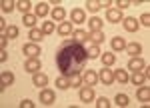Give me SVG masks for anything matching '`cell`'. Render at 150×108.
Here are the masks:
<instances>
[{
	"mask_svg": "<svg viewBox=\"0 0 150 108\" xmlns=\"http://www.w3.org/2000/svg\"><path fill=\"white\" fill-rule=\"evenodd\" d=\"M86 60H88V54H86V48H82L80 42H76V40H64L62 42V46L58 50V66H60V70L64 76H74V74H78V72L84 68V64H86Z\"/></svg>",
	"mask_w": 150,
	"mask_h": 108,
	"instance_id": "6da1fadb",
	"label": "cell"
},
{
	"mask_svg": "<svg viewBox=\"0 0 150 108\" xmlns=\"http://www.w3.org/2000/svg\"><path fill=\"white\" fill-rule=\"evenodd\" d=\"M94 98H96V94H94V88L92 86H82L80 88V102H86V104H90V102H94Z\"/></svg>",
	"mask_w": 150,
	"mask_h": 108,
	"instance_id": "7a4b0ae2",
	"label": "cell"
},
{
	"mask_svg": "<svg viewBox=\"0 0 150 108\" xmlns=\"http://www.w3.org/2000/svg\"><path fill=\"white\" fill-rule=\"evenodd\" d=\"M54 100H56V94H54V90H50V88H42V90H40V102H42L44 106H50V104H54Z\"/></svg>",
	"mask_w": 150,
	"mask_h": 108,
	"instance_id": "3957f363",
	"label": "cell"
},
{
	"mask_svg": "<svg viewBox=\"0 0 150 108\" xmlns=\"http://www.w3.org/2000/svg\"><path fill=\"white\" fill-rule=\"evenodd\" d=\"M22 52L28 56V58H38V54H42V50H40V46L38 44H34V42H28V44H24Z\"/></svg>",
	"mask_w": 150,
	"mask_h": 108,
	"instance_id": "277c9868",
	"label": "cell"
},
{
	"mask_svg": "<svg viewBox=\"0 0 150 108\" xmlns=\"http://www.w3.org/2000/svg\"><path fill=\"white\" fill-rule=\"evenodd\" d=\"M98 80L102 84H106V86H110V84L114 82V70H108V66H106L104 70L98 72Z\"/></svg>",
	"mask_w": 150,
	"mask_h": 108,
	"instance_id": "5b68a950",
	"label": "cell"
},
{
	"mask_svg": "<svg viewBox=\"0 0 150 108\" xmlns=\"http://www.w3.org/2000/svg\"><path fill=\"white\" fill-rule=\"evenodd\" d=\"M40 68H42V62H40L38 58H26V62H24V70H26V72L36 74Z\"/></svg>",
	"mask_w": 150,
	"mask_h": 108,
	"instance_id": "8992f818",
	"label": "cell"
},
{
	"mask_svg": "<svg viewBox=\"0 0 150 108\" xmlns=\"http://www.w3.org/2000/svg\"><path fill=\"white\" fill-rule=\"evenodd\" d=\"M106 20L112 22V24L122 22V12L118 10V8H108V10H106Z\"/></svg>",
	"mask_w": 150,
	"mask_h": 108,
	"instance_id": "52a82bcc",
	"label": "cell"
},
{
	"mask_svg": "<svg viewBox=\"0 0 150 108\" xmlns=\"http://www.w3.org/2000/svg\"><path fill=\"white\" fill-rule=\"evenodd\" d=\"M82 80H84L86 86H96V82H98V72L96 70H86L84 76H82Z\"/></svg>",
	"mask_w": 150,
	"mask_h": 108,
	"instance_id": "ba28073f",
	"label": "cell"
},
{
	"mask_svg": "<svg viewBox=\"0 0 150 108\" xmlns=\"http://www.w3.org/2000/svg\"><path fill=\"white\" fill-rule=\"evenodd\" d=\"M124 30H126V32H136V30H138V20H136V18H132V16H128V18H124Z\"/></svg>",
	"mask_w": 150,
	"mask_h": 108,
	"instance_id": "9c48e42d",
	"label": "cell"
},
{
	"mask_svg": "<svg viewBox=\"0 0 150 108\" xmlns=\"http://www.w3.org/2000/svg\"><path fill=\"white\" fill-rule=\"evenodd\" d=\"M142 66H144V60L140 58V56H134V58H130V62H128V70H132V72L142 70Z\"/></svg>",
	"mask_w": 150,
	"mask_h": 108,
	"instance_id": "30bf717a",
	"label": "cell"
},
{
	"mask_svg": "<svg viewBox=\"0 0 150 108\" xmlns=\"http://www.w3.org/2000/svg\"><path fill=\"white\" fill-rule=\"evenodd\" d=\"M32 84H34V86H40V88H44V86L48 84V76L44 74V72H36L34 78H32Z\"/></svg>",
	"mask_w": 150,
	"mask_h": 108,
	"instance_id": "8fae6325",
	"label": "cell"
},
{
	"mask_svg": "<svg viewBox=\"0 0 150 108\" xmlns=\"http://www.w3.org/2000/svg\"><path fill=\"white\" fill-rule=\"evenodd\" d=\"M14 82V74H12V72H2V76H0V88H2V90H4V88H6V86H10V84Z\"/></svg>",
	"mask_w": 150,
	"mask_h": 108,
	"instance_id": "7c38bea8",
	"label": "cell"
},
{
	"mask_svg": "<svg viewBox=\"0 0 150 108\" xmlns=\"http://www.w3.org/2000/svg\"><path fill=\"white\" fill-rule=\"evenodd\" d=\"M110 46L114 52H120V50H124L126 48V42H124V38H120V36H114L112 40H110Z\"/></svg>",
	"mask_w": 150,
	"mask_h": 108,
	"instance_id": "4fadbf2b",
	"label": "cell"
},
{
	"mask_svg": "<svg viewBox=\"0 0 150 108\" xmlns=\"http://www.w3.org/2000/svg\"><path fill=\"white\" fill-rule=\"evenodd\" d=\"M126 52L134 58V56H140V52H142V46H140L138 42H128L126 44Z\"/></svg>",
	"mask_w": 150,
	"mask_h": 108,
	"instance_id": "5bb4252c",
	"label": "cell"
},
{
	"mask_svg": "<svg viewBox=\"0 0 150 108\" xmlns=\"http://www.w3.org/2000/svg\"><path fill=\"white\" fill-rule=\"evenodd\" d=\"M56 30H58V34H60V36H70L72 32H74L72 22H60V26H58Z\"/></svg>",
	"mask_w": 150,
	"mask_h": 108,
	"instance_id": "9a60e30c",
	"label": "cell"
},
{
	"mask_svg": "<svg viewBox=\"0 0 150 108\" xmlns=\"http://www.w3.org/2000/svg\"><path fill=\"white\" fill-rule=\"evenodd\" d=\"M70 18H72V22H76V24H82L84 20H86L84 10H80V8H74V10H72V14H70Z\"/></svg>",
	"mask_w": 150,
	"mask_h": 108,
	"instance_id": "2e32d148",
	"label": "cell"
},
{
	"mask_svg": "<svg viewBox=\"0 0 150 108\" xmlns=\"http://www.w3.org/2000/svg\"><path fill=\"white\" fill-rule=\"evenodd\" d=\"M114 80L120 84H126L128 80H130V76H128V72L122 68V70H114Z\"/></svg>",
	"mask_w": 150,
	"mask_h": 108,
	"instance_id": "e0dca14e",
	"label": "cell"
},
{
	"mask_svg": "<svg viewBox=\"0 0 150 108\" xmlns=\"http://www.w3.org/2000/svg\"><path fill=\"white\" fill-rule=\"evenodd\" d=\"M88 26H90V32H98V30H102V20L98 16H92L88 20Z\"/></svg>",
	"mask_w": 150,
	"mask_h": 108,
	"instance_id": "ac0fdd59",
	"label": "cell"
},
{
	"mask_svg": "<svg viewBox=\"0 0 150 108\" xmlns=\"http://www.w3.org/2000/svg\"><path fill=\"white\" fill-rule=\"evenodd\" d=\"M28 38H30L34 44H38V42L44 38V32H42L40 28H32V30H30V34H28Z\"/></svg>",
	"mask_w": 150,
	"mask_h": 108,
	"instance_id": "d6986e66",
	"label": "cell"
},
{
	"mask_svg": "<svg viewBox=\"0 0 150 108\" xmlns=\"http://www.w3.org/2000/svg\"><path fill=\"white\" fill-rule=\"evenodd\" d=\"M104 38H106V36L102 34V30H98V32H88V40H92V44H102Z\"/></svg>",
	"mask_w": 150,
	"mask_h": 108,
	"instance_id": "ffe728a7",
	"label": "cell"
},
{
	"mask_svg": "<svg viewBox=\"0 0 150 108\" xmlns=\"http://www.w3.org/2000/svg\"><path fill=\"white\" fill-rule=\"evenodd\" d=\"M136 98H138L140 102H148V100H150V88H146V86L138 88V92H136Z\"/></svg>",
	"mask_w": 150,
	"mask_h": 108,
	"instance_id": "44dd1931",
	"label": "cell"
},
{
	"mask_svg": "<svg viewBox=\"0 0 150 108\" xmlns=\"http://www.w3.org/2000/svg\"><path fill=\"white\" fill-rule=\"evenodd\" d=\"M34 14H36V18H38V16H46L48 14V4L46 2H38L34 6Z\"/></svg>",
	"mask_w": 150,
	"mask_h": 108,
	"instance_id": "7402d4cb",
	"label": "cell"
},
{
	"mask_svg": "<svg viewBox=\"0 0 150 108\" xmlns=\"http://www.w3.org/2000/svg\"><path fill=\"white\" fill-rule=\"evenodd\" d=\"M22 22H24L26 28H30V30H32V28H34V24H36V14H30V12H28V14H24Z\"/></svg>",
	"mask_w": 150,
	"mask_h": 108,
	"instance_id": "603a6c76",
	"label": "cell"
},
{
	"mask_svg": "<svg viewBox=\"0 0 150 108\" xmlns=\"http://www.w3.org/2000/svg\"><path fill=\"white\" fill-rule=\"evenodd\" d=\"M52 18H54V20H60V22H64V18H66V10H64V8H62V6H58V8H54V10H52Z\"/></svg>",
	"mask_w": 150,
	"mask_h": 108,
	"instance_id": "cb8c5ba5",
	"label": "cell"
},
{
	"mask_svg": "<svg viewBox=\"0 0 150 108\" xmlns=\"http://www.w3.org/2000/svg\"><path fill=\"white\" fill-rule=\"evenodd\" d=\"M18 34H20V30H18V26H8L6 28V32H4V36L8 38V40H14V38H18Z\"/></svg>",
	"mask_w": 150,
	"mask_h": 108,
	"instance_id": "d4e9b609",
	"label": "cell"
},
{
	"mask_svg": "<svg viewBox=\"0 0 150 108\" xmlns=\"http://www.w3.org/2000/svg\"><path fill=\"white\" fill-rule=\"evenodd\" d=\"M56 86L60 88V90H66V88H70V76H58V80H56Z\"/></svg>",
	"mask_w": 150,
	"mask_h": 108,
	"instance_id": "484cf974",
	"label": "cell"
},
{
	"mask_svg": "<svg viewBox=\"0 0 150 108\" xmlns=\"http://www.w3.org/2000/svg\"><path fill=\"white\" fill-rule=\"evenodd\" d=\"M114 102H116V104H118V106L126 108L128 104H130V98H128L126 94H116V96H114Z\"/></svg>",
	"mask_w": 150,
	"mask_h": 108,
	"instance_id": "4316f807",
	"label": "cell"
},
{
	"mask_svg": "<svg viewBox=\"0 0 150 108\" xmlns=\"http://www.w3.org/2000/svg\"><path fill=\"white\" fill-rule=\"evenodd\" d=\"M100 60H102L104 66H112V64L116 62V56L112 54V52H106V54H102V56H100Z\"/></svg>",
	"mask_w": 150,
	"mask_h": 108,
	"instance_id": "83f0119b",
	"label": "cell"
},
{
	"mask_svg": "<svg viewBox=\"0 0 150 108\" xmlns=\"http://www.w3.org/2000/svg\"><path fill=\"white\" fill-rule=\"evenodd\" d=\"M86 54H88V58H98L100 56V48H98V44H92V46L86 48Z\"/></svg>",
	"mask_w": 150,
	"mask_h": 108,
	"instance_id": "f1b7e54d",
	"label": "cell"
},
{
	"mask_svg": "<svg viewBox=\"0 0 150 108\" xmlns=\"http://www.w3.org/2000/svg\"><path fill=\"white\" fill-rule=\"evenodd\" d=\"M72 34H74L72 40H76V42H80V44H84V42L88 40V32H84V30H76V32H72Z\"/></svg>",
	"mask_w": 150,
	"mask_h": 108,
	"instance_id": "f546056e",
	"label": "cell"
},
{
	"mask_svg": "<svg viewBox=\"0 0 150 108\" xmlns=\"http://www.w3.org/2000/svg\"><path fill=\"white\" fill-rule=\"evenodd\" d=\"M30 6H32V4H30L28 0H18V2H16V8H18V10L22 12V14H28Z\"/></svg>",
	"mask_w": 150,
	"mask_h": 108,
	"instance_id": "4dcf8cb0",
	"label": "cell"
},
{
	"mask_svg": "<svg viewBox=\"0 0 150 108\" xmlns=\"http://www.w3.org/2000/svg\"><path fill=\"white\" fill-rule=\"evenodd\" d=\"M130 80H132V84H136V86H142L146 78H144V76H142V72L138 70V72H134V74L130 76Z\"/></svg>",
	"mask_w": 150,
	"mask_h": 108,
	"instance_id": "1f68e13d",
	"label": "cell"
},
{
	"mask_svg": "<svg viewBox=\"0 0 150 108\" xmlns=\"http://www.w3.org/2000/svg\"><path fill=\"white\" fill-rule=\"evenodd\" d=\"M42 32H44V36H48V34H52L54 30H56V26H54V22H44L42 24V28H40Z\"/></svg>",
	"mask_w": 150,
	"mask_h": 108,
	"instance_id": "d6a6232c",
	"label": "cell"
},
{
	"mask_svg": "<svg viewBox=\"0 0 150 108\" xmlns=\"http://www.w3.org/2000/svg\"><path fill=\"white\" fill-rule=\"evenodd\" d=\"M16 8V2H12V0H4L2 2V12H12Z\"/></svg>",
	"mask_w": 150,
	"mask_h": 108,
	"instance_id": "836d02e7",
	"label": "cell"
},
{
	"mask_svg": "<svg viewBox=\"0 0 150 108\" xmlns=\"http://www.w3.org/2000/svg\"><path fill=\"white\" fill-rule=\"evenodd\" d=\"M86 8H88L90 12H98V10H100V2H96V0H88V2H86Z\"/></svg>",
	"mask_w": 150,
	"mask_h": 108,
	"instance_id": "e575fe53",
	"label": "cell"
},
{
	"mask_svg": "<svg viewBox=\"0 0 150 108\" xmlns=\"http://www.w3.org/2000/svg\"><path fill=\"white\" fill-rule=\"evenodd\" d=\"M84 84V80H82V76H78V74H74V76H70V86H82Z\"/></svg>",
	"mask_w": 150,
	"mask_h": 108,
	"instance_id": "d590c367",
	"label": "cell"
},
{
	"mask_svg": "<svg viewBox=\"0 0 150 108\" xmlns=\"http://www.w3.org/2000/svg\"><path fill=\"white\" fill-rule=\"evenodd\" d=\"M96 106H98V108H108V106H110V100L102 96V98H98V100H96Z\"/></svg>",
	"mask_w": 150,
	"mask_h": 108,
	"instance_id": "8d00e7d4",
	"label": "cell"
},
{
	"mask_svg": "<svg viewBox=\"0 0 150 108\" xmlns=\"http://www.w3.org/2000/svg\"><path fill=\"white\" fill-rule=\"evenodd\" d=\"M138 24H142V26H150V14H142Z\"/></svg>",
	"mask_w": 150,
	"mask_h": 108,
	"instance_id": "74e56055",
	"label": "cell"
},
{
	"mask_svg": "<svg viewBox=\"0 0 150 108\" xmlns=\"http://www.w3.org/2000/svg\"><path fill=\"white\" fill-rule=\"evenodd\" d=\"M20 108H34V102L32 100H22L20 102Z\"/></svg>",
	"mask_w": 150,
	"mask_h": 108,
	"instance_id": "f35d334b",
	"label": "cell"
},
{
	"mask_svg": "<svg viewBox=\"0 0 150 108\" xmlns=\"http://www.w3.org/2000/svg\"><path fill=\"white\" fill-rule=\"evenodd\" d=\"M116 6H118V10H120V8H128V6H130V2H128V0H118V2H116Z\"/></svg>",
	"mask_w": 150,
	"mask_h": 108,
	"instance_id": "ab89813d",
	"label": "cell"
},
{
	"mask_svg": "<svg viewBox=\"0 0 150 108\" xmlns=\"http://www.w3.org/2000/svg\"><path fill=\"white\" fill-rule=\"evenodd\" d=\"M8 42H10V40H8L6 36L2 34V38H0V48H2V50H6V46H8Z\"/></svg>",
	"mask_w": 150,
	"mask_h": 108,
	"instance_id": "60d3db41",
	"label": "cell"
},
{
	"mask_svg": "<svg viewBox=\"0 0 150 108\" xmlns=\"http://www.w3.org/2000/svg\"><path fill=\"white\" fill-rule=\"evenodd\" d=\"M6 60H8V52L2 50V52H0V62H6Z\"/></svg>",
	"mask_w": 150,
	"mask_h": 108,
	"instance_id": "b9f144b4",
	"label": "cell"
},
{
	"mask_svg": "<svg viewBox=\"0 0 150 108\" xmlns=\"http://www.w3.org/2000/svg\"><path fill=\"white\" fill-rule=\"evenodd\" d=\"M102 6H112V2H110V0H102V2H100V8H102Z\"/></svg>",
	"mask_w": 150,
	"mask_h": 108,
	"instance_id": "7bdbcfd3",
	"label": "cell"
}]
</instances>
